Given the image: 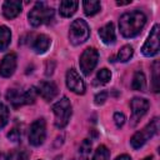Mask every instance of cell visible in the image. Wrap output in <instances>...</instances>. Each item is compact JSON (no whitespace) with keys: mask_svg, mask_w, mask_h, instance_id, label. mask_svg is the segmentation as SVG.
<instances>
[{"mask_svg":"<svg viewBox=\"0 0 160 160\" xmlns=\"http://www.w3.org/2000/svg\"><path fill=\"white\" fill-rule=\"evenodd\" d=\"M146 24V16L139 10L125 12L119 20L120 32L125 38H134L140 34L142 28Z\"/></svg>","mask_w":160,"mask_h":160,"instance_id":"6da1fadb","label":"cell"},{"mask_svg":"<svg viewBox=\"0 0 160 160\" xmlns=\"http://www.w3.org/2000/svg\"><path fill=\"white\" fill-rule=\"evenodd\" d=\"M28 18H29V22L36 28L42 24H49L54 18V10L46 6L44 2H36L35 6L30 10Z\"/></svg>","mask_w":160,"mask_h":160,"instance_id":"7a4b0ae2","label":"cell"},{"mask_svg":"<svg viewBox=\"0 0 160 160\" xmlns=\"http://www.w3.org/2000/svg\"><path fill=\"white\" fill-rule=\"evenodd\" d=\"M52 111L55 115V126L59 129H62L68 125L70 116H71V104L70 100L64 96L59 101H56L52 105Z\"/></svg>","mask_w":160,"mask_h":160,"instance_id":"3957f363","label":"cell"},{"mask_svg":"<svg viewBox=\"0 0 160 160\" xmlns=\"http://www.w3.org/2000/svg\"><path fill=\"white\" fill-rule=\"evenodd\" d=\"M35 96H36V90L34 88H30L24 91L19 89H9L6 92V99L14 108H19L26 104H32L35 101Z\"/></svg>","mask_w":160,"mask_h":160,"instance_id":"277c9868","label":"cell"},{"mask_svg":"<svg viewBox=\"0 0 160 160\" xmlns=\"http://www.w3.org/2000/svg\"><path fill=\"white\" fill-rule=\"evenodd\" d=\"M90 36V29L85 20L76 19L71 22L69 30V40L72 45H80L85 42Z\"/></svg>","mask_w":160,"mask_h":160,"instance_id":"5b68a950","label":"cell"},{"mask_svg":"<svg viewBox=\"0 0 160 160\" xmlns=\"http://www.w3.org/2000/svg\"><path fill=\"white\" fill-rule=\"evenodd\" d=\"M159 130V119H152L142 130L135 132L130 139V144L134 149H140L150 138H152Z\"/></svg>","mask_w":160,"mask_h":160,"instance_id":"8992f818","label":"cell"},{"mask_svg":"<svg viewBox=\"0 0 160 160\" xmlns=\"http://www.w3.org/2000/svg\"><path fill=\"white\" fill-rule=\"evenodd\" d=\"M99 60V52L95 48H88L84 50V52L80 56V69L82 71V74L85 75H90V72L94 70V68L96 66Z\"/></svg>","mask_w":160,"mask_h":160,"instance_id":"52a82bcc","label":"cell"},{"mask_svg":"<svg viewBox=\"0 0 160 160\" xmlns=\"http://www.w3.org/2000/svg\"><path fill=\"white\" fill-rule=\"evenodd\" d=\"M46 135V124L44 119H38L30 125L29 130V142L32 146H40Z\"/></svg>","mask_w":160,"mask_h":160,"instance_id":"ba28073f","label":"cell"},{"mask_svg":"<svg viewBox=\"0 0 160 160\" xmlns=\"http://www.w3.org/2000/svg\"><path fill=\"white\" fill-rule=\"evenodd\" d=\"M141 51L145 56H155L159 52V25H154L151 29L145 44L141 48Z\"/></svg>","mask_w":160,"mask_h":160,"instance_id":"9c48e42d","label":"cell"},{"mask_svg":"<svg viewBox=\"0 0 160 160\" xmlns=\"http://www.w3.org/2000/svg\"><path fill=\"white\" fill-rule=\"evenodd\" d=\"M130 106H131V112H132V116H131L132 124L131 125L134 126L146 114V111L149 109V101L142 98H134L130 101Z\"/></svg>","mask_w":160,"mask_h":160,"instance_id":"30bf717a","label":"cell"},{"mask_svg":"<svg viewBox=\"0 0 160 160\" xmlns=\"http://www.w3.org/2000/svg\"><path fill=\"white\" fill-rule=\"evenodd\" d=\"M66 85L75 94L82 95L85 92V82L75 69L68 70V72H66Z\"/></svg>","mask_w":160,"mask_h":160,"instance_id":"8fae6325","label":"cell"},{"mask_svg":"<svg viewBox=\"0 0 160 160\" xmlns=\"http://www.w3.org/2000/svg\"><path fill=\"white\" fill-rule=\"evenodd\" d=\"M16 69V55L15 52H10L4 56L0 62V75L4 78H9L14 74Z\"/></svg>","mask_w":160,"mask_h":160,"instance_id":"7c38bea8","label":"cell"},{"mask_svg":"<svg viewBox=\"0 0 160 160\" xmlns=\"http://www.w3.org/2000/svg\"><path fill=\"white\" fill-rule=\"evenodd\" d=\"M36 92L46 101H50L58 95V86L52 81H41L36 88Z\"/></svg>","mask_w":160,"mask_h":160,"instance_id":"4fadbf2b","label":"cell"},{"mask_svg":"<svg viewBox=\"0 0 160 160\" xmlns=\"http://www.w3.org/2000/svg\"><path fill=\"white\" fill-rule=\"evenodd\" d=\"M21 12V2L19 0H9L2 5V14L6 19H14Z\"/></svg>","mask_w":160,"mask_h":160,"instance_id":"5bb4252c","label":"cell"},{"mask_svg":"<svg viewBox=\"0 0 160 160\" xmlns=\"http://www.w3.org/2000/svg\"><path fill=\"white\" fill-rule=\"evenodd\" d=\"M99 36L102 40V42L110 45L115 42V29H114V24L112 22H108L106 25H104L102 28L99 29Z\"/></svg>","mask_w":160,"mask_h":160,"instance_id":"9a60e30c","label":"cell"},{"mask_svg":"<svg viewBox=\"0 0 160 160\" xmlns=\"http://www.w3.org/2000/svg\"><path fill=\"white\" fill-rule=\"evenodd\" d=\"M50 42H51V40H50L49 36H46L44 34H40L35 38V40L32 42V49L36 54H44L49 49Z\"/></svg>","mask_w":160,"mask_h":160,"instance_id":"2e32d148","label":"cell"},{"mask_svg":"<svg viewBox=\"0 0 160 160\" xmlns=\"http://www.w3.org/2000/svg\"><path fill=\"white\" fill-rule=\"evenodd\" d=\"M79 6V2L78 1H70V0H64L60 2L59 5V9H60V14L64 16V18H69L71 16L76 9Z\"/></svg>","mask_w":160,"mask_h":160,"instance_id":"e0dca14e","label":"cell"},{"mask_svg":"<svg viewBox=\"0 0 160 160\" xmlns=\"http://www.w3.org/2000/svg\"><path fill=\"white\" fill-rule=\"evenodd\" d=\"M100 8H101L100 1H96V0H85V1H82L84 12L88 16H92L96 12H99L100 11Z\"/></svg>","mask_w":160,"mask_h":160,"instance_id":"ac0fdd59","label":"cell"},{"mask_svg":"<svg viewBox=\"0 0 160 160\" xmlns=\"http://www.w3.org/2000/svg\"><path fill=\"white\" fill-rule=\"evenodd\" d=\"M146 86V79H145V75L142 71H136L134 78H132V82H131V88L134 90H139V91H142Z\"/></svg>","mask_w":160,"mask_h":160,"instance_id":"d6986e66","label":"cell"},{"mask_svg":"<svg viewBox=\"0 0 160 160\" xmlns=\"http://www.w3.org/2000/svg\"><path fill=\"white\" fill-rule=\"evenodd\" d=\"M11 40V32L8 26H0V51H4Z\"/></svg>","mask_w":160,"mask_h":160,"instance_id":"ffe728a7","label":"cell"},{"mask_svg":"<svg viewBox=\"0 0 160 160\" xmlns=\"http://www.w3.org/2000/svg\"><path fill=\"white\" fill-rule=\"evenodd\" d=\"M90 152H91V141L89 139H85L79 148V159L90 160Z\"/></svg>","mask_w":160,"mask_h":160,"instance_id":"44dd1931","label":"cell"},{"mask_svg":"<svg viewBox=\"0 0 160 160\" xmlns=\"http://www.w3.org/2000/svg\"><path fill=\"white\" fill-rule=\"evenodd\" d=\"M132 54H134V49L130 45H125L118 52V60L121 61V62H125V61H128V60L131 59Z\"/></svg>","mask_w":160,"mask_h":160,"instance_id":"7402d4cb","label":"cell"},{"mask_svg":"<svg viewBox=\"0 0 160 160\" xmlns=\"http://www.w3.org/2000/svg\"><path fill=\"white\" fill-rule=\"evenodd\" d=\"M109 156H110V151L108 150V148L105 145H100L95 150L92 160H109Z\"/></svg>","mask_w":160,"mask_h":160,"instance_id":"603a6c76","label":"cell"},{"mask_svg":"<svg viewBox=\"0 0 160 160\" xmlns=\"http://www.w3.org/2000/svg\"><path fill=\"white\" fill-rule=\"evenodd\" d=\"M110 79H111V72H110V70H108V69L104 68V69H100V70L98 71V75H96L98 84L104 85V84L109 82Z\"/></svg>","mask_w":160,"mask_h":160,"instance_id":"cb8c5ba5","label":"cell"},{"mask_svg":"<svg viewBox=\"0 0 160 160\" xmlns=\"http://www.w3.org/2000/svg\"><path fill=\"white\" fill-rule=\"evenodd\" d=\"M152 89L155 92L159 91V61H155L152 65Z\"/></svg>","mask_w":160,"mask_h":160,"instance_id":"d4e9b609","label":"cell"},{"mask_svg":"<svg viewBox=\"0 0 160 160\" xmlns=\"http://www.w3.org/2000/svg\"><path fill=\"white\" fill-rule=\"evenodd\" d=\"M9 120V109L6 108V105L0 102V129H2Z\"/></svg>","mask_w":160,"mask_h":160,"instance_id":"484cf974","label":"cell"},{"mask_svg":"<svg viewBox=\"0 0 160 160\" xmlns=\"http://www.w3.org/2000/svg\"><path fill=\"white\" fill-rule=\"evenodd\" d=\"M8 138H9V140L16 142V141H19L20 138H21V131H20L18 128H14V129H11L10 132L8 134Z\"/></svg>","mask_w":160,"mask_h":160,"instance_id":"4316f807","label":"cell"},{"mask_svg":"<svg viewBox=\"0 0 160 160\" xmlns=\"http://www.w3.org/2000/svg\"><path fill=\"white\" fill-rule=\"evenodd\" d=\"M114 121H115L118 128H121L125 122V115L122 112H115L114 114Z\"/></svg>","mask_w":160,"mask_h":160,"instance_id":"83f0119b","label":"cell"},{"mask_svg":"<svg viewBox=\"0 0 160 160\" xmlns=\"http://www.w3.org/2000/svg\"><path fill=\"white\" fill-rule=\"evenodd\" d=\"M106 99H108V92L106 91H101V92L95 95V104L96 105H102Z\"/></svg>","mask_w":160,"mask_h":160,"instance_id":"f1b7e54d","label":"cell"},{"mask_svg":"<svg viewBox=\"0 0 160 160\" xmlns=\"http://www.w3.org/2000/svg\"><path fill=\"white\" fill-rule=\"evenodd\" d=\"M115 160H131V158H130L129 155H125V154H124V155H120V156H118Z\"/></svg>","mask_w":160,"mask_h":160,"instance_id":"f546056e","label":"cell"},{"mask_svg":"<svg viewBox=\"0 0 160 160\" xmlns=\"http://www.w3.org/2000/svg\"><path fill=\"white\" fill-rule=\"evenodd\" d=\"M116 4L118 5H128V4H131V0H129V1H116Z\"/></svg>","mask_w":160,"mask_h":160,"instance_id":"4dcf8cb0","label":"cell"},{"mask_svg":"<svg viewBox=\"0 0 160 160\" xmlns=\"http://www.w3.org/2000/svg\"><path fill=\"white\" fill-rule=\"evenodd\" d=\"M144 160H152V156H148V158H145Z\"/></svg>","mask_w":160,"mask_h":160,"instance_id":"1f68e13d","label":"cell"}]
</instances>
